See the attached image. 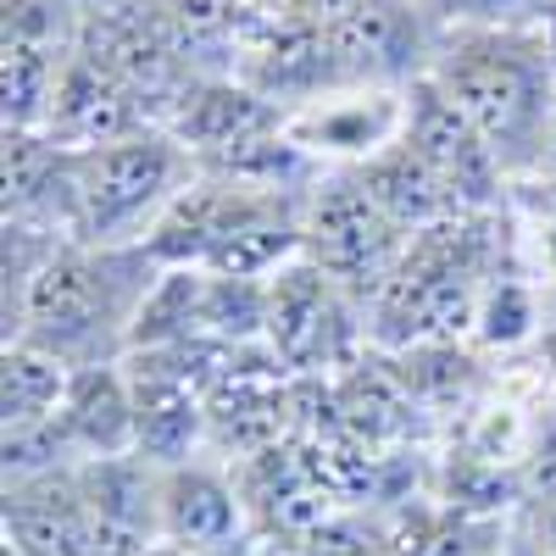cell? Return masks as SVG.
<instances>
[{
    "instance_id": "14",
    "label": "cell",
    "mask_w": 556,
    "mask_h": 556,
    "mask_svg": "<svg viewBox=\"0 0 556 556\" xmlns=\"http://www.w3.org/2000/svg\"><path fill=\"white\" fill-rule=\"evenodd\" d=\"M56 429L73 451V462L89 456H123L139 451V412H134V384H128V367L106 362V367H78Z\"/></svg>"
},
{
    "instance_id": "21",
    "label": "cell",
    "mask_w": 556,
    "mask_h": 556,
    "mask_svg": "<svg viewBox=\"0 0 556 556\" xmlns=\"http://www.w3.org/2000/svg\"><path fill=\"white\" fill-rule=\"evenodd\" d=\"M540 173L556 178V112H551V128H545V151H540Z\"/></svg>"
},
{
    "instance_id": "10",
    "label": "cell",
    "mask_w": 556,
    "mask_h": 556,
    "mask_svg": "<svg viewBox=\"0 0 556 556\" xmlns=\"http://www.w3.org/2000/svg\"><path fill=\"white\" fill-rule=\"evenodd\" d=\"M128 384H134V412H139V456L156 468H184L212 451L206 429V395L195 390L184 356L167 351H128Z\"/></svg>"
},
{
    "instance_id": "23",
    "label": "cell",
    "mask_w": 556,
    "mask_h": 556,
    "mask_svg": "<svg viewBox=\"0 0 556 556\" xmlns=\"http://www.w3.org/2000/svg\"><path fill=\"white\" fill-rule=\"evenodd\" d=\"M256 556H295V551H290V545H262Z\"/></svg>"
},
{
    "instance_id": "16",
    "label": "cell",
    "mask_w": 556,
    "mask_h": 556,
    "mask_svg": "<svg viewBox=\"0 0 556 556\" xmlns=\"http://www.w3.org/2000/svg\"><path fill=\"white\" fill-rule=\"evenodd\" d=\"M7 374H0V412H7V440L12 434H34V429H51L62 417L67 384H73V367L45 356L34 345H7Z\"/></svg>"
},
{
    "instance_id": "8",
    "label": "cell",
    "mask_w": 556,
    "mask_h": 556,
    "mask_svg": "<svg viewBox=\"0 0 556 556\" xmlns=\"http://www.w3.org/2000/svg\"><path fill=\"white\" fill-rule=\"evenodd\" d=\"M162 540H178L201 556H256L267 540L251 518L235 462H184L162 479Z\"/></svg>"
},
{
    "instance_id": "11",
    "label": "cell",
    "mask_w": 556,
    "mask_h": 556,
    "mask_svg": "<svg viewBox=\"0 0 556 556\" xmlns=\"http://www.w3.org/2000/svg\"><path fill=\"white\" fill-rule=\"evenodd\" d=\"M89 523H96V551L101 556H139L151 540H162V479L151 456L123 451V456H89L73 462Z\"/></svg>"
},
{
    "instance_id": "5",
    "label": "cell",
    "mask_w": 556,
    "mask_h": 556,
    "mask_svg": "<svg viewBox=\"0 0 556 556\" xmlns=\"http://www.w3.org/2000/svg\"><path fill=\"white\" fill-rule=\"evenodd\" d=\"M267 345L290 367V379H340L374 351L362 306L312 256L267 278Z\"/></svg>"
},
{
    "instance_id": "7",
    "label": "cell",
    "mask_w": 556,
    "mask_h": 556,
    "mask_svg": "<svg viewBox=\"0 0 556 556\" xmlns=\"http://www.w3.org/2000/svg\"><path fill=\"white\" fill-rule=\"evenodd\" d=\"M285 139L323 173H356L412 128V84H334L278 117Z\"/></svg>"
},
{
    "instance_id": "18",
    "label": "cell",
    "mask_w": 556,
    "mask_h": 556,
    "mask_svg": "<svg viewBox=\"0 0 556 556\" xmlns=\"http://www.w3.org/2000/svg\"><path fill=\"white\" fill-rule=\"evenodd\" d=\"M295 556H401L395 551V534H390V518H374L362 513V506H345V513H334L329 523H317Z\"/></svg>"
},
{
    "instance_id": "6",
    "label": "cell",
    "mask_w": 556,
    "mask_h": 556,
    "mask_svg": "<svg viewBox=\"0 0 556 556\" xmlns=\"http://www.w3.org/2000/svg\"><path fill=\"white\" fill-rule=\"evenodd\" d=\"M301 217H306V256L329 273L367 317V306L390 290V278H395L412 235L395 228L374 206V195L362 190L356 173H323L306 190Z\"/></svg>"
},
{
    "instance_id": "9",
    "label": "cell",
    "mask_w": 556,
    "mask_h": 556,
    "mask_svg": "<svg viewBox=\"0 0 556 556\" xmlns=\"http://www.w3.org/2000/svg\"><path fill=\"white\" fill-rule=\"evenodd\" d=\"M406 139L429 156V167L451 184V195L468 212H501L506 167H501L495 146L429 73L412 78V128H406Z\"/></svg>"
},
{
    "instance_id": "2",
    "label": "cell",
    "mask_w": 556,
    "mask_h": 556,
    "mask_svg": "<svg viewBox=\"0 0 556 556\" xmlns=\"http://www.w3.org/2000/svg\"><path fill=\"white\" fill-rule=\"evenodd\" d=\"M306 195L195 173L139 240L156 267H201L217 278H273L306 256Z\"/></svg>"
},
{
    "instance_id": "3",
    "label": "cell",
    "mask_w": 556,
    "mask_h": 556,
    "mask_svg": "<svg viewBox=\"0 0 556 556\" xmlns=\"http://www.w3.org/2000/svg\"><path fill=\"white\" fill-rule=\"evenodd\" d=\"M429 78L479 123L506 178L540 173L556 112V67L540 28H451L445 45H434Z\"/></svg>"
},
{
    "instance_id": "20",
    "label": "cell",
    "mask_w": 556,
    "mask_h": 556,
    "mask_svg": "<svg viewBox=\"0 0 556 556\" xmlns=\"http://www.w3.org/2000/svg\"><path fill=\"white\" fill-rule=\"evenodd\" d=\"M534 256H540V273L556 278V206L534 223Z\"/></svg>"
},
{
    "instance_id": "22",
    "label": "cell",
    "mask_w": 556,
    "mask_h": 556,
    "mask_svg": "<svg viewBox=\"0 0 556 556\" xmlns=\"http://www.w3.org/2000/svg\"><path fill=\"white\" fill-rule=\"evenodd\" d=\"M139 556H201V551H190V545H178V540H151Z\"/></svg>"
},
{
    "instance_id": "24",
    "label": "cell",
    "mask_w": 556,
    "mask_h": 556,
    "mask_svg": "<svg viewBox=\"0 0 556 556\" xmlns=\"http://www.w3.org/2000/svg\"><path fill=\"white\" fill-rule=\"evenodd\" d=\"M412 7H424V0H412Z\"/></svg>"
},
{
    "instance_id": "15",
    "label": "cell",
    "mask_w": 556,
    "mask_h": 556,
    "mask_svg": "<svg viewBox=\"0 0 556 556\" xmlns=\"http://www.w3.org/2000/svg\"><path fill=\"white\" fill-rule=\"evenodd\" d=\"M356 178H362V190L374 195V206L395 228H406V235H424V228H434V223H445L456 212H468V206L451 195V184L429 167V156L412 146V139H395L384 156L356 167Z\"/></svg>"
},
{
    "instance_id": "13",
    "label": "cell",
    "mask_w": 556,
    "mask_h": 556,
    "mask_svg": "<svg viewBox=\"0 0 556 556\" xmlns=\"http://www.w3.org/2000/svg\"><path fill=\"white\" fill-rule=\"evenodd\" d=\"M278 117H285V106L262 101L235 73H212V78H195L184 89L178 112L167 117V134L190 151V162H212L223 151L245 146V139L278 128Z\"/></svg>"
},
{
    "instance_id": "19",
    "label": "cell",
    "mask_w": 556,
    "mask_h": 556,
    "mask_svg": "<svg viewBox=\"0 0 556 556\" xmlns=\"http://www.w3.org/2000/svg\"><path fill=\"white\" fill-rule=\"evenodd\" d=\"M445 28H534L545 0H429Z\"/></svg>"
},
{
    "instance_id": "17",
    "label": "cell",
    "mask_w": 556,
    "mask_h": 556,
    "mask_svg": "<svg viewBox=\"0 0 556 556\" xmlns=\"http://www.w3.org/2000/svg\"><path fill=\"white\" fill-rule=\"evenodd\" d=\"M473 345L479 351H501V356H518L529 351L540 334H545V323H540V295L523 273H495L490 285L479 290V306H473Z\"/></svg>"
},
{
    "instance_id": "1",
    "label": "cell",
    "mask_w": 556,
    "mask_h": 556,
    "mask_svg": "<svg viewBox=\"0 0 556 556\" xmlns=\"http://www.w3.org/2000/svg\"><path fill=\"white\" fill-rule=\"evenodd\" d=\"M156 273L162 267L146 245H62L7 317V345H34L73 374L123 362L134 312L151 295Z\"/></svg>"
},
{
    "instance_id": "4",
    "label": "cell",
    "mask_w": 556,
    "mask_h": 556,
    "mask_svg": "<svg viewBox=\"0 0 556 556\" xmlns=\"http://www.w3.org/2000/svg\"><path fill=\"white\" fill-rule=\"evenodd\" d=\"M190 178L195 162L167 128L73 151V245H139Z\"/></svg>"
},
{
    "instance_id": "12",
    "label": "cell",
    "mask_w": 556,
    "mask_h": 556,
    "mask_svg": "<svg viewBox=\"0 0 556 556\" xmlns=\"http://www.w3.org/2000/svg\"><path fill=\"white\" fill-rule=\"evenodd\" d=\"M0 534L17 556H101L96 523L78 490L73 468L7 479V506H0Z\"/></svg>"
}]
</instances>
